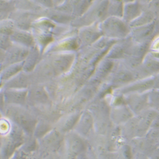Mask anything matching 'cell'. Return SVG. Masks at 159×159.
I'll list each match as a JSON object with an SVG mask.
<instances>
[{
	"label": "cell",
	"instance_id": "1",
	"mask_svg": "<svg viewBox=\"0 0 159 159\" xmlns=\"http://www.w3.org/2000/svg\"><path fill=\"white\" fill-rule=\"evenodd\" d=\"M10 121L19 127L28 136H33L38 120L24 106L5 104L3 112Z\"/></svg>",
	"mask_w": 159,
	"mask_h": 159
},
{
	"label": "cell",
	"instance_id": "2",
	"mask_svg": "<svg viewBox=\"0 0 159 159\" xmlns=\"http://www.w3.org/2000/svg\"><path fill=\"white\" fill-rule=\"evenodd\" d=\"M28 136L17 125L11 122L10 131L1 136L0 154L3 159H9L24 143Z\"/></svg>",
	"mask_w": 159,
	"mask_h": 159
},
{
	"label": "cell",
	"instance_id": "3",
	"mask_svg": "<svg viewBox=\"0 0 159 159\" xmlns=\"http://www.w3.org/2000/svg\"><path fill=\"white\" fill-rule=\"evenodd\" d=\"M51 130H52V124L41 121L39 123H37L33 136L38 140L44 137Z\"/></svg>",
	"mask_w": 159,
	"mask_h": 159
},
{
	"label": "cell",
	"instance_id": "4",
	"mask_svg": "<svg viewBox=\"0 0 159 159\" xmlns=\"http://www.w3.org/2000/svg\"><path fill=\"white\" fill-rule=\"evenodd\" d=\"M0 159H3L2 157V156H1V154H0Z\"/></svg>",
	"mask_w": 159,
	"mask_h": 159
},
{
	"label": "cell",
	"instance_id": "5",
	"mask_svg": "<svg viewBox=\"0 0 159 159\" xmlns=\"http://www.w3.org/2000/svg\"><path fill=\"white\" fill-rule=\"evenodd\" d=\"M1 113H2V112L0 111V118H1Z\"/></svg>",
	"mask_w": 159,
	"mask_h": 159
},
{
	"label": "cell",
	"instance_id": "6",
	"mask_svg": "<svg viewBox=\"0 0 159 159\" xmlns=\"http://www.w3.org/2000/svg\"><path fill=\"white\" fill-rule=\"evenodd\" d=\"M0 139H1V136H0Z\"/></svg>",
	"mask_w": 159,
	"mask_h": 159
}]
</instances>
